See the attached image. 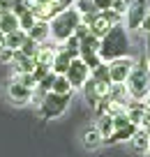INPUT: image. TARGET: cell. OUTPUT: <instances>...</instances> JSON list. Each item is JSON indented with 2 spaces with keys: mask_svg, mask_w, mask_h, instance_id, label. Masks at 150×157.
<instances>
[{
  "mask_svg": "<svg viewBox=\"0 0 150 157\" xmlns=\"http://www.w3.org/2000/svg\"><path fill=\"white\" fill-rule=\"evenodd\" d=\"M136 129H139L136 125H127V127H122V129H116L111 136L104 139V146H116V143H120V141H129Z\"/></svg>",
  "mask_w": 150,
  "mask_h": 157,
  "instance_id": "13",
  "label": "cell"
},
{
  "mask_svg": "<svg viewBox=\"0 0 150 157\" xmlns=\"http://www.w3.org/2000/svg\"><path fill=\"white\" fill-rule=\"evenodd\" d=\"M69 99L72 95H58V93H44L39 99V116L42 120H53L60 118L69 106Z\"/></svg>",
  "mask_w": 150,
  "mask_h": 157,
  "instance_id": "4",
  "label": "cell"
},
{
  "mask_svg": "<svg viewBox=\"0 0 150 157\" xmlns=\"http://www.w3.org/2000/svg\"><path fill=\"white\" fill-rule=\"evenodd\" d=\"M90 2H92V0H90Z\"/></svg>",
  "mask_w": 150,
  "mask_h": 157,
  "instance_id": "36",
  "label": "cell"
},
{
  "mask_svg": "<svg viewBox=\"0 0 150 157\" xmlns=\"http://www.w3.org/2000/svg\"><path fill=\"white\" fill-rule=\"evenodd\" d=\"M58 46H60V49H63V51H67V53L72 56V58H79V39L74 37V35H72V37L67 39V42H63V44H58Z\"/></svg>",
  "mask_w": 150,
  "mask_h": 157,
  "instance_id": "21",
  "label": "cell"
},
{
  "mask_svg": "<svg viewBox=\"0 0 150 157\" xmlns=\"http://www.w3.org/2000/svg\"><path fill=\"white\" fill-rule=\"evenodd\" d=\"M141 30H143L145 35L150 33V7H148V12H145V19H143V23H141Z\"/></svg>",
  "mask_w": 150,
  "mask_h": 157,
  "instance_id": "30",
  "label": "cell"
},
{
  "mask_svg": "<svg viewBox=\"0 0 150 157\" xmlns=\"http://www.w3.org/2000/svg\"><path fill=\"white\" fill-rule=\"evenodd\" d=\"M113 0H92V7H95V12H104V10H111Z\"/></svg>",
  "mask_w": 150,
  "mask_h": 157,
  "instance_id": "27",
  "label": "cell"
},
{
  "mask_svg": "<svg viewBox=\"0 0 150 157\" xmlns=\"http://www.w3.org/2000/svg\"><path fill=\"white\" fill-rule=\"evenodd\" d=\"M125 56H129V35H127L125 23H118L99 39V58L102 63H111Z\"/></svg>",
  "mask_w": 150,
  "mask_h": 157,
  "instance_id": "1",
  "label": "cell"
},
{
  "mask_svg": "<svg viewBox=\"0 0 150 157\" xmlns=\"http://www.w3.org/2000/svg\"><path fill=\"white\" fill-rule=\"evenodd\" d=\"M145 106H148V109H150V93H148V95H145Z\"/></svg>",
  "mask_w": 150,
  "mask_h": 157,
  "instance_id": "33",
  "label": "cell"
},
{
  "mask_svg": "<svg viewBox=\"0 0 150 157\" xmlns=\"http://www.w3.org/2000/svg\"><path fill=\"white\" fill-rule=\"evenodd\" d=\"M12 58H14V51L2 46V49H0V63H10L12 65Z\"/></svg>",
  "mask_w": 150,
  "mask_h": 157,
  "instance_id": "29",
  "label": "cell"
},
{
  "mask_svg": "<svg viewBox=\"0 0 150 157\" xmlns=\"http://www.w3.org/2000/svg\"><path fill=\"white\" fill-rule=\"evenodd\" d=\"M7 99L14 106H25V104H30L35 99V90L19 83V81H14V78H10L7 81Z\"/></svg>",
  "mask_w": 150,
  "mask_h": 157,
  "instance_id": "5",
  "label": "cell"
},
{
  "mask_svg": "<svg viewBox=\"0 0 150 157\" xmlns=\"http://www.w3.org/2000/svg\"><path fill=\"white\" fill-rule=\"evenodd\" d=\"M79 58L86 63V67L90 69V72H92L95 67H99V65H102V58H99V53H86V56H79Z\"/></svg>",
  "mask_w": 150,
  "mask_h": 157,
  "instance_id": "23",
  "label": "cell"
},
{
  "mask_svg": "<svg viewBox=\"0 0 150 157\" xmlns=\"http://www.w3.org/2000/svg\"><path fill=\"white\" fill-rule=\"evenodd\" d=\"M12 78H14V81H19V83H23V86H28V88H33V90L37 88V81L33 78V74H14Z\"/></svg>",
  "mask_w": 150,
  "mask_h": 157,
  "instance_id": "24",
  "label": "cell"
},
{
  "mask_svg": "<svg viewBox=\"0 0 150 157\" xmlns=\"http://www.w3.org/2000/svg\"><path fill=\"white\" fill-rule=\"evenodd\" d=\"M86 53H99V39L95 35H86L83 39H79V56Z\"/></svg>",
  "mask_w": 150,
  "mask_h": 157,
  "instance_id": "15",
  "label": "cell"
},
{
  "mask_svg": "<svg viewBox=\"0 0 150 157\" xmlns=\"http://www.w3.org/2000/svg\"><path fill=\"white\" fill-rule=\"evenodd\" d=\"M88 76H90V69L86 67V63H83L81 58H74L72 65L67 67V72H65V78L69 81L72 90H81L83 83L88 81Z\"/></svg>",
  "mask_w": 150,
  "mask_h": 157,
  "instance_id": "6",
  "label": "cell"
},
{
  "mask_svg": "<svg viewBox=\"0 0 150 157\" xmlns=\"http://www.w3.org/2000/svg\"><path fill=\"white\" fill-rule=\"evenodd\" d=\"M12 12V0H0V14Z\"/></svg>",
  "mask_w": 150,
  "mask_h": 157,
  "instance_id": "31",
  "label": "cell"
},
{
  "mask_svg": "<svg viewBox=\"0 0 150 157\" xmlns=\"http://www.w3.org/2000/svg\"><path fill=\"white\" fill-rule=\"evenodd\" d=\"M145 12H148V0H132L129 10L125 12V28L127 30H141Z\"/></svg>",
  "mask_w": 150,
  "mask_h": 157,
  "instance_id": "8",
  "label": "cell"
},
{
  "mask_svg": "<svg viewBox=\"0 0 150 157\" xmlns=\"http://www.w3.org/2000/svg\"><path fill=\"white\" fill-rule=\"evenodd\" d=\"M129 141H132V148H134L136 152H145V150H148V146H150V136H148V132H145L143 127L136 129L134 136H132Z\"/></svg>",
  "mask_w": 150,
  "mask_h": 157,
  "instance_id": "16",
  "label": "cell"
},
{
  "mask_svg": "<svg viewBox=\"0 0 150 157\" xmlns=\"http://www.w3.org/2000/svg\"><path fill=\"white\" fill-rule=\"evenodd\" d=\"M129 5H132V0H113L111 10H113V12H118V14H122V16H125V12L129 10Z\"/></svg>",
  "mask_w": 150,
  "mask_h": 157,
  "instance_id": "26",
  "label": "cell"
},
{
  "mask_svg": "<svg viewBox=\"0 0 150 157\" xmlns=\"http://www.w3.org/2000/svg\"><path fill=\"white\" fill-rule=\"evenodd\" d=\"M109 65V76H111V83H125L127 76H129L132 67H134V58L132 56H125V58H116Z\"/></svg>",
  "mask_w": 150,
  "mask_h": 157,
  "instance_id": "7",
  "label": "cell"
},
{
  "mask_svg": "<svg viewBox=\"0 0 150 157\" xmlns=\"http://www.w3.org/2000/svg\"><path fill=\"white\" fill-rule=\"evenodd\" d=\"M145 51H150V33L145 35Z\"/></svg>",
  "mask_w": 150,
  "mask_h": 157,
  "instance_id": "32",
  "label": "cell"
},
{
  "mask_svg": "<svg viewBox=\"0 0 150 157\" xmlns=\"http://www.w3.org/2000/svg\"><path fill=\"white\" fill-rule=\"evenodd\" d=\"M51 93H58V95H72V86H69V81L65 78V74H60V76H56L53 86H51Z\"/></svg>",
  "mask_w": 150,
  "mask_h": 157,
  "instance_id": "18",
  "label": "cell"
},
{
  "mask_svg": "<svg viewBox=\"0 0 150 157\" xmlns=\"http://www.w3.org/2000/svg\"><path fill=\"white\" fill-rule=\"evenodd\" d=\"M14 30H19V19H16V14H12V12L0 14V33L10 35V33H14Z\"/></svg>",
  "mask_w": 150,
  "mask_h": 157,
  "instance_id": "17",
  "label": "cell"
},
{
  "mask_svg": "<svg viewBox=\"0 0 150 157\" xmlns=\"http://www.w3.org/2000/svg\"><path fill=\"white\" fill-rule=\"evenodd\" d=\"M72 60H74L72 56L58 46V51H56V56H53V63H51V72L58 74V76H60V74H65V72H67V67L72 65Z\"/></svg>",
  "mask_w": 150,
  "mask_h": 157,
  "instance_id": "11",
  "label": "cell"
},
{
  "mask_svg": "<svg viewBox=\"0 0 150 157\" xmlns=\"http://www.w3.org/2000/svg\"><path fill=\"white\" fill-rule=\"evenodd\" d=\"M145 60H148V67H150V51H145Z\"/></svg>",
  "mask_w": 150,
  "mask_h": 157,
  "instance_id": "34",
  "label": "cell"
},
{
  "mask_svg": "<svg viewBox=\"0 0 150 157\" xmlns=\"http://www.w3.org/2000/svg\"><path fill=\"white\" fill-rule=\"evenodd\" d=\"M145 152H148V157H150V146H148V150H145Z\"/></svg>",
  "mask_w": 150,
  "mask_h": 157,
  "instance_id": "35",
  "label": "cell"
},
{
  "mask_svg": "<svg viewBox=\"0 0 150 157\" xmlns=\"http://www.w3.org/2000/svg\"><path fill=\"white\" fill-rule=\"evenodd\" d=\"M125 88L129 99H145V95L150 93V67L145 56L134 60V67H132L129 76L125 81Z\"/></svg>",
  "mask_w": 150,
  "mask_h": 157,
  "instance_id": "3",
  "label": "cell"
},
{
  "mask_svg": "<svg viewBox=\"0 0 150 157\" xmlns=\"http://www.w3.org/2000/svg\"><path fill=\"white\" fill-rule=\"evenodd\" d=\"M97 129H99V134H102L104 139L111 136V134H113V116H99V120H97Z\"/></svg>",
  "mask_w": 150,
  "mask_h": 157,
  "instance_id": "19",
  "label": "cell"
},
{
  "mask_svg": "<svg viewBox=\"0 0 150 157\" xmlns=\"http://www.w3.org/2000/svg\"><path fill=\"white\" fill-rule=\"evenodd\" d=\"M86 35H90V28H88L86 23H79L76 30H74V37H76V39H83Z\"/></svg>",
  "mask_w": 150,
  "mask_h": 157,
  "instance_id": "28",
  "label": "cell"
},
{
  "mask_svg": "<svg viewBox=\"0 0 150 157\" xmlns=\"http://www.w3.org/2000/svg\"><path fill=\"white\" fill-rule=\"evenodd\" d=\"M127 125H132V123L127 120V113H125V111H122V113H118V116H113V132H116V129L127 127Z\"/></svg>",
  "mask_w": 150,
  "mask_h": 157,
  "instance_id": "25",
  "label": "cell"
},
{
  "mask_svg": "<svg viewBox=\"0 0 150 157\" xmlns=\"http://www.w3.org/2000/svg\"><path fill=\"white\" fill-rule=\"evenodd\" d=\"M25 37H28V33L25 30H14V33H10V35H5V49H12V51H19L21 46H23V42H25Z\"/></svg>",
  "mask_w": 150,
  "mask_h": 157,
  "instance_id": "14",
  "label": "cell"
},
{
  "mask_svg": "<svg viewBox=\"0 0 150 157\" xmlns=\"http://www.w3.org/2000/svg\"><path fill=\"white\" fill-rule=\"evenodd\" d=\"M16 19H19V28H21V30H25V33H28V30L35 25V21H37V19H35V14H33L30 10H25L23 14H19Z\"/></svg>",
  "mask_w": 150,
  "mask_h": 157,
  "instance_id": "20",
  "label": "cell"
},
{
  "mask_svg": "<svg viewBox=\"0 0 150 157\" xmlns=\"http://www.w3.org/2000/svg\"><path fill=\"white\" fill-rule=\"evenodd\" d=\"M37 49H39V44L35 42V39H30V37H25V42H23V46H21V53H25V56H30V58H35L37 56Z\"/></svg>",
  "mask_w": 150,
  "mask_h": 157,
  "instance_id": "22",
  "label": "cell"
},
{
  "mask_svg": "<svg viewBox=\"0 0 150 157\" xmlns=\"http://www.w3.org/2000/svg\"><path fill=\"white\" fill-rule=\"evenodd\" d=\"M81 23V14L76 12V7H67V10L58 12L53 19L48 21V30H51V42L63 44L74 35L76 25Z\"/></svg>",
  "mask_w": 150,
  "mask_h": 157,
  "instance_id": "2",
  "label": "cell"
},
{
  "mask_svg": "<svg viewBox=\"0 0 150 157\" xmlns=\"http://www.w3.org/2000/svg\"><path fill=\"white\" fill-rule=\"evenodd\" d=\"M81 23H86L88 28H90V35H95L97 39H102L104 35L109 33V30L113 28L111 21L106 19V16L102 14V12H92V14H83L81 16Z\"/></svg>",
  "mask_w": 150,
  "mask_h": 157,
  "instance_id": "9",
  "label": "cell"
},
{
  "mask_svg": "<svg viewBox=\"0 0 150 157\" xmlns=\"http://www.w3.org/2000/svg\"><path fill=\"white\" fill-rule=\"evenodd\" d=\"M81 143L86 150H97L99 146H104V136L99 134V129H97V125H90V127L83 129L81 134Z\"/></svg>",
  "mask_w": 150,
  "mask_h": 157,
  "instance_id": "10",
  "label": "cell"
},
{
  "mask_svg": "<svg viewBox=\"0 0 150 157\" xmlns=\"http://www.w3.org/2000/svg\"><path fill=\"white\" fill-rule=\"evenodd\" d=\"M28 37H30V39H35L37 44H42V42H48V39H51L48 21H35V25L28 30Z\"/></svg>",
  "mask_w": 150,
  "mask_h": 157,
  "instance_id": "12",
  "label": "cell"
}]
</instances>
